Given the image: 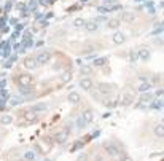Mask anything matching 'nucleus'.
<instances>
[{"label": "nucleus", "mask_w": 164, "mask_h": 161, "mask_svg": "<svg viewBox=\"0 0 164 161\" xmlns=\"http://www.w3.org/2000/svg\"><path fill=\"white\" fill-rule=\"evenodd\" d=\"M135 18H137V16H135L134 13H131V11L123 13V19L126 21V23H134V21H135Z\"/></svg>", "instance_id": "obj_11"}, {"label": "nucleus", "mask_w": 164, "mask_h": 161, "mask_svg": "<svg viewBox=\"0 0 164 161\" xmlns=\"http://www.w3.org/2000/svg\"><path fill=\"white\" fill-rule=\"evenodd\" d=\"M105 148H107V152H109L110 155H116V153H118V150H116V147H112L110 144H105Z\"/></svg>", "instance_id": "obj_18"}, {"label": "nucleus", "mask_w": 164, "mask_h": 161, "mask_svg": "<svg viewBox=\"0 0 164 161\" xmlns=\"http://www.w3.org/2000/svg\"><path fill=\"white\" fill-rule=\"evenodd\" d=\"M155 136L156 137H164V125H156V128H155Z\"/></svg>", "instance_id": "obj_13"}, {"label": "nucleus", "mask_w": 164, "mask_h": 161, "mask_svg": "<svg viewBox=\"0 0 164 161\" xmlns=\"http://www.w3.org/2000/svg\"><path fill=\"white\" fill-rule=\"evenodd\" d=\"M37 112L35 110H26L24 113H22V121L24 123H32V121H35L37 120Z\"/></svg>", "instance_id": "obj_4"}, {"label": "nucleus", "mask_w": 164, "mask_h": 161, "mask_svg": "<svg viewBox=\"0 0 164 161\" xmlns=\"http://www.w3.org/2000/svg\"><path fill=\"white\" fill-rule=\"evenodd\" d=\"M137 56H139L140 61H148L150 56H151V53H150L148 48H140L139 51H137Z\"/></svg>", "instance_id": "obj_7"}, {"label": "nucleus", "mask_w": 164, "mask_h": 161, "mask_svg": "<svg viewBox=\"0 0 164 161\" xmlns=\"http://www.w3.org/2000/svg\"><path fill=\"white\" fill-rule=\"evenodd\" d=\"M129 59H131V61H139V56H137V53H135V51L129 53Z\"/></svg>", "instance_id": "obj_21"}, {"label": "nucleus", "mask_w": 164, "mask_h": 161, "mask_svg": "<svg viewBox=\"0 0 164 161\" xmlns=\"http://www.w3.org/2000/svg\"><path fill=\"white\" fill-rule=\"evenodd\" d=\"M84 29H86L88 32H94V30L99 29V24L94 23V21H91V23H86V24H84Z\"/></svg>", "instance_id": "obj_12"}, {"label": "nucleus", "mask_w": 164, "mask_h": 161, "mask_svg": "<svg viewBox=\"0 0 164 161\" xmlns=\"http://www.w3.org/2000/svg\"><path fill=\"white\" fill-rule=\"evenodd\" d=\"M100 90H102V91H105V93H110V91H113V90H115V88H113L112 85H104L102 88H100Z\"/></svg>", "instance_id": "obj_20"}, {"label": "nucleus", "mask_w": 164, "mask_h": 161, "mask_svg": "<svg viewBox=\"0 0 164 161\" xmlns=\"http://www.w3.org/2000/svg\"><path fill=\"white\" fill-rule=\"evenodd\" d=\"M49 59H51V53L49 51H40L35 56V62L37 64H48Z\"/></svg>", "instance_id": "obj_3"}, {"label": "nucleus", "mask_w": 164, "mask_h": 161, "mask_svg": "<svg viewBox=\"0 0 164 161\" xmlns=\"http://www.w3.org/2000/svg\"><path fill=\"white\" fill-rule=\"evenodd\" d=\"M112 40H113L115 45H123V43L126 42V35H124L123 32H115L113 37H112Z\"/></svg>", "instance_id": "obj_5"}, {"label": "nucleus", "mask_w": 164, "mask_h": 161, "mask_svg": "<svg viewBox=\"0 0 164 161\" xmlns=\"http://www.w3.org/2000/svg\"><path fill=\"white\" fill-rule=\"evenodd\" d=\"M83 118L86 120V121H91V120H93V113L89 112V110H86V112H84V115H83Z\"/></svg>", "instance_id": "obj_19"}, {"label": "nucleus", "mask_w": 164, "mask_h": 161, "mask_svg": "<svg viewBox=\"0 0 164 161\" xmlns=\"http://www.w3.org/2000/svg\"><path fill=\"white\" fill-rule=\"evenodd\" d=\"M69 101L73 102V104H78V102H80V94H78V93H70L69 94Z\"/></svg>", "instance_id": "obj_14"}, {"label": "nucleus", "mask_w": 164, "mask_h": 161, "mask_svg": "<svg viewBox=\"0 0 164 161\" xmlns=\"http://www.w3.org/2000/svg\"><path fill=\"white\" fill-rule=\"evenodd\" d=\"M16 83L22 88H30L33 83H35V78H33V75H30V74H19L16 77Z\"/></svg>", "instance_id": "obj_1"}, {"label": "nucleus", "mask_w": 164, "mask_h": 161, "mask_svg": "<svg viewBox=\"0 0 164 161\" xmlns=\"http://www.w3.org/2000/svg\"><path fill=\"white\" fill-rule=\"evenodd\" d=\"M140 105H148L150 104V97H142V101L139 102Z\"/></svg>", "instance_id": "obj_22"}, {"label": "nucleus", "mask_w": 164, "mask_h": 161, "mask_svg": "<svg viewBox=\"0 0 164 161\" xmlns=\"http://www.w3.org/2000/svg\"><path fill=\"white\" fill-rule=\"evenodd\" d=\"M132 101H134V94H132V93L128 91V93H123V94H121V101H120V102H121L123 105L132 104Z\"/></svg>", "instance_id": "obj_6"}, {"label": "nucleus", "mask_w": 164, "mask_h": 161, "mask_svg": "<svg viewBox=\"0 0 164 161\" xmlns=\"http://www.w3.org/2000/svg\"><path fill=\"white\" fill-rule=\"evenodd\" d=\"M67 136H69V131L64 129V131H61V132H58V134L54 136V140L56 142H64L65 139H67Z\"/></svg>", "instance_id": "obj_10"}, {"label": "nucleus", "mask_w": 164, "mask_h": 161, "mask_svg": "<svg viewBox=\"0 0 164 161\" xmlns=\"http://www.w3.org/2000/svg\"><path fill=\"white\" fill-rule=\"evenodd\" d=\"M11 121H13V118H11V115H3L2 118H0V123H2V125H10Z\"/></svg>", "instance_id": "obj_16"}, {"label": "nucleus", "mask_w": 164, "mask_h": 161, "mask_svg": "<svg viewBox=\"0 0 164 161\" xmlns=\"http://www.w3.org/2000/svg\"><path fill=\"white\" fill-rule=\"evenodd\" d=\"M134 88H135L139 93H145V91H148L150 88H151V85H150V81H147L145 78H139V80H135Z\"/></svg>", "instance_id": "obj_2"}, {"label": "nucleus", "mask_w": 164, "mask_h": 161, "mask_svg": "<svg viewBox=\"0 0 164 161\" xmlns=\"http://www.w3.org/2000/svg\"><path fill=\"white\" fill-rule=\"evenodd\" d=\"M109 27H110V29H118V27H120V21H118V19H110Z\"/></svg>", "instance_id": "obj_17"}, {"label": "nucleus", "mask_w": 164, "mask_h": 161, "mask_svg": "<svg viewBox=\"0 0 164 161\" xmlns=\"http://www.w3.org/2000/svg\"><path fill=\"white\" fill-rule=\"evenodd\" d=\"M84 24H86V21H84L83 18H77L75 21H73V26H75L77 29H81V27H84Z\"/></svg>", "instance_id": "obj_15"}, {"label": "nucleus", "mask_w": 164, "mask_h": 161, "mask_svg": "<svg viewBox=\"0 0 164 161\" xmlns=\"http://www.w3.org/2000/svg\"><path fill=\"white\" fill-rule=\"evenodd\" d=\"M80 86L83 88V90H93V86H94V83H93V80L91 78H81L80 80Z\"/></svg>", "instance_id": "obj_8"}, {"label": "nucleus", "mask_w": 164, "mask_h": 161, "mask_svg": "<svg viewBox=\"0 0 164 161\" xmlns=\"http://www.w3.org/2000/svg\"><path fill=\"white\" fill-rule=\"evenodd\" d=\"M24 67H26V69H35V67H37L35 58H26V59H24Z\"/></svg>", "instance_id": "obj_9"}]
</instances>
